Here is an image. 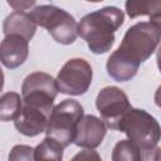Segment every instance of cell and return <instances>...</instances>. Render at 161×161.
Wrapping results in <instances>:
<instances>
[{
    "mask_svg": "<svg viewBox=\"0 0 161 161\" xmlns=\"http://www.w3.org/2000/svg\"><path fill=\"white\" fill-rule=\"evenodd\" d=\"M118 130L128 137L142 152V160H161V126L158 121L140 108H131L121 119Z\"/></svg>",
    "mask_w": 161,
    "mask_h": 161,
    "instance_id": "cell-2",
    "label": "cell"
},
{
    "mask_svg": "<svg viewBox=\"0 0 161 161\" xmlns=\"http://www.w3.org/2000/svg\"><path fill=\"white\" fill-rule=\"evenodd\" d=\"M78 158H80V160H89V158L101 160L99 155H98L96 151H93V148H87V150H83L82 152H79L78 155H75V156L73 157V160H78Z\"/></svg>",
    "mask_w": 161,
    "mask_h": 161,
    "instance_id": "cell-19",
    "label": "cell"
},
{
    "mask_svg": "<svg viewBox=\"0 0 161 161\" xmlns=\"http://www.w3.org/2000/svg\"><path fill=\"white\" fill-rule=\"evenodd\" d=\"M21 96L23 109L14 121V126L21 135L35 137L45 132L55 97L43 92H25Z\"/></svg>",
    "mask_w": 161,
    "mask_h": 161,
    "instance_id": "cell-3",
    "label": "cell"
},
{
    "mask_svg": "<svg viewBox=\"0 0 161 161\" xmlns=\"http://www.w3.org/2000/svg\"><path fill=\"white\" fill-rule=\"evenodd\" d=\"M93 70L83 58H72L64 63L57 75V86L60 93L68 96L84 94L92 83Z\"/></svg>",
    "mask_w": 161,
    "mask_h": 161,
    "instance_id": "cell-7",
    "label": "cell"
},
{
    "mask_svg": "<svg viewBox=\"0 0 161 161\" xmlns=\"http://www.w3.org/2000/svg\"><path fill=\"white\" fill-rule=\"evenodd\" d=\"M82 104L72 98L64 99L54 106L49 117L45 135L57 140L64 147H68L74 141L75 128L83 114Z\"/></svg>",
    "mask_w": 161,
    "mask_h": 161,
    "instance_id": "cell-6",
    "label": "cell"
},
{
    "mask_svg": "<svg viewBox=\"0 0 161 161\" xmlns=\"http://www.w3.org/2000/svg\"><path fill=\"white\" fill-rule=\"evenodd\" d=\"M155 103L157 107L161 108V86H158V88L155 92Z\"/></svg>",
    "mask_w": 161,
    "mask_h": 161,
    "instance_id": "cell-20",
    "label": "cell"
},
{
    "mask_svg": "<svg viewBox=\"0 0 161 161\" xmlns=\"http://www.w3.org/2000/svg\"><path fill=\"white\" fill-rule=\"evenodd\" d=\"M64 146L59 143L57 140L52 137H45L35 148H34V158L39 160H54L60 161L63 158Z\"/></svg>",
    "mask_w": 161,
    "mask_h": 161,
    "instance_id": "cell-15",
    "label": "cell"
},
{
    "mask_svg": "<svg viewBox=\"0 0 161 161\" xmlns=\"http://www.w3.org/2000/svg\"><path fill=\"white\" fill-rule=\"evenodd\" d=\"M23 109V97L16 92H6L0 98V119L3 122L15 121Z\"/></svg>",
    "mask_w": 161,
    "mask_h": 161,
    "instance_id": "cell-14",
    "label": "cell"
},
{
    "mask_svg": "<svg viewBox=\"0 0 161 161\" xmlns=\"http://www.w3.org/2000/svg\"><path fill=\"white\" fill-rule=\"evenodd\" d=\"M125 21V14L116 6H104L84 15L78 24V35L94 54L107 53L114 43V33Z\"/></svg>",
    "mask_w": 161,
    "mask_h": 161,
    "instance_id": "cell-1",
    "label": "cell"
},
{
    "mask_svg": "<svg viewBox=\"0 0 161 161\" xmlns=\"http://www.w3.org/2000/svg\"><path fill=\"white\" fill-rule=\"evenodd\" d=\"M36 26L38 25L30 14L15 10L14 13H11L5 18L3 23V31L4 35L19 34L26 38L28 40H30L36 31Z\"/></svg>",
    "mask_w": 161,
    "mask_h": 161,
    "instance_id": "cell-11",
    "label": "cell"
},
{
    "mask_svg": "<svg viewBox=\"0 0 161 161\" xmlns=\"http://www.w3.org/2000/svg\"><path fill=\"white\" fill-rule=\"evenodd\" d=\"M29 55V40L19 34L5 35L0 45V58L4 67L15 69L24 64Z\"/></svg>",
    "mask_w": 161,
    "mask_h": 161,
    "instance_id": "cell-10",
    "label": "cell"
},
{
    "mask_svg": "<svg viewBox=\"0 0 161 161\" xmlns=\"http://www.w3.org/2000/svg\"><path fill=\"white\" fill-rule=\"evenodd\" d=\"M106 132L107 126L101 118L93 114H86L77 125L73 143L83 148H96L102 143Z\"/></svg>",
    "mask_w": 161,
    "mask_h": 161,
    "instance_id": "cell-9",
    "label": "cell"
},
{
    "mask_svg": "<svg viewBox=\"0 0 161 161\" xmlns=\"http://www.w3.org/2000/svg\"><path fill=\"white\" fill-rule=\"evenodd\" d=\"M161 42V30L150 21H140L130 26L117 50L127 59L141 65L157 49Z\"/></svg>",
    "mask_w": 161,
    "mask_h": 161,
    "instance_id": "cell-4",
    "label": "cell"
},
{
    "mask_svg": "<svg viewBox=\"0 0 161 161\" xmlns=\"http://www.w3.org/2000/svg\"><path fill=\"white\" fill-rule=\"evenodd\" d=\"M87 1H89V3H101L103 0H87Z\"/></svg>",
    "mask_w": 161,
    "mask_h": 161,
    "instance_id": "cell-22",
    "label": "cell"
},
{
    "mask_svg": "<svg viewBox=\"0 0 161 161\" xmlns=\"http://www.w3.org/2000/svg\"><path fill=\"white\" fill-rule=\"evenodd\" d=\"M36 0H6V3L10 5V8H13L14 10H28L30 8H33L35 5Z\"/></svg>",
    "mask_w": 161,
    "mask_h": 161,
    "instance_id": "cell-18",
    "label": "cell"
},
{
    "mask_svg": "<svg viewBox=\"0 0 161 161\" xmlns=\"http://www.w3.org/2000/svg\"><path fill=\"white\" fill-rule=\"evenodd\" d=\"M125 9L131 19L148 15L150 23L161 30V0H126Z\"/></svg>",
    "mask_w": 161,
    "mask_h": 161,
    "instance_id": "cell-13",
    "label": "cell"
},
{
    "mask_svg": "<svg viewBox=\"0 0 161 161\" xmlns=\"http://www.w3.org/2000/svg\"><path fill=\"white\" fill-rule=\"evenodd\" d=\"M156 62H157L158 70H160V73H161V45L157 48V52H156Z\"/></svg>",
    "mask_w": 161,
    "mask_h": 161,
    "instance_id": "cell-21",
    "label": "cell"
},
{
    "mask_svg": "<svg viewBox=\"0 0 161 161\" xmlns=\"http://www.w3.org/2000/svg\"><path fill=\"white\" fill-rule=\"evenodd\" d=\"M96 107L101 119L111 130H118L121 119L132 108L127 94L116 86H107L98 92Z\"/></svg>",
    "mask_w": 161,
    "mask_h": 161,
    "instance_id": "cell-8",
    "label": "cell"
},
{
    "mask_svg": "<svg viewBox=\"0 0 161 161\" xmlns=\"http://www.w3.org/2000/svg\"><path fill=\"white\" fill-rule=\"evenodd\" d=\"M113 161H141L142 152L131 140L118 141L112 151Z\"/></svg>",
    "mask_w": 161,
    "mask_h": 161,
    "instance_id": "cell-16",
    "label": "cell"
},
{
    "mask_svg": "<svg viewBox=\"0 0 161 161\" xmlns=\"http://www.w3.org/2000/svg\"><path fill=\"white\" fill-rule=\"evenodd\" d=\"M36 25L45 28L52 38L63 45L74 43L78 36V23L65 10L54 5H39L30 11Z\"/></svg>",
    "mask_w": 161,
    "mask_h": 161,
    "instance_id": "cell-5",
    "label": "cell"
},
{
    "mask_svg": "<svg viewBox=\"0 0 161 161\" xmlns=\"http://www.w3.org/2000/svg\"><path fill=\"white\" fill-rule=\"evenodd\" d=\"M107 73L116 82H127L131 80L140 68L138 64L123 57L117 49L108 57L107 59Z\"/></svg>",
    "mask_w": 161,
    "mask_h": 161,
    "instance_id": "cell-12",
    "label": "cell"
},
{
    "mask_svg": "<svg viewBox=\"0 0 161 161\" xmlns=\"http://www.w3.org/2000/svg\"><path fill=\"white\" fill-rule=\"evenodd\" d=\"M9 160H35L34 158V148L26 145H16L13 147L10 155H9Z\"/></svg>",
    "mask_w": 161,
    "mask_h": 161,
    "instance_id": "cell-17",
    "label": "cell"
}]
</instances>
